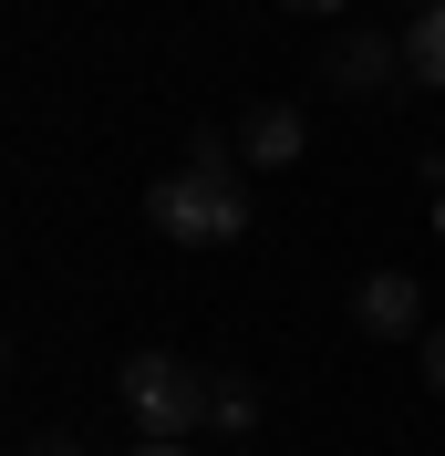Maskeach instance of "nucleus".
<instances>
[{
	"instance_id": "4",
	"label": "nucleus",
	"mask_w": 445,
	"mask_h": 456,
	"mask_svg": "<svg viewBox=\"0 0 445 456\" xmlns=\"http://www.w3.org/2000/svg\"><path fill=\"white\" fill-rule=\"evenodd\" d=\"M239 145H249V167H301V145H311V114H301V104H249Z\"/></svg>"
},
{
	"instance_id": "3",
	"label": "nucleus",
	"mask_w": 445,
	"mask_h": 456,
	"mask_svg": "<svg viewBox=\"0 0 445 456\" xmlns=\"http://www.w3.org/2000/svg\"><path fill=\"white\" fill-rule=\"evenodd\" d=\"M352 322L373 342H404V332H425V290L404 281V270H373V281L352 290Z\"/></svg>"
},
{
	"instance_id": "6",
	"label": "nucleus",
	"mask_w": 445,
	"mask_h": 456,
	"mask_svg": "<svg viewBox=\"0 0 445 456\" xmlns=\"http://www.w3.org/2000/svg\"><path fill=\"white\" fill-rule=\"evenodd\" d=\"M404 73H415L425 94H445V0L415 11V31H404Z\"/></svg>"
},
{
	"instance_id": "2",
	"label": "nucleus",
	"mask_w": 445,
	"mask_h": 456,
	"mask_svg": "<svg viewBox=\"0 0 445 456\" xmlns=\"http://www.w3.org/2000/svg\"><path fill=\"white\" fill-rule=\"evenodd\" d=\"M145 218L166 228L176 249H228L239 228H249V198H239V176L228 167H176L145 187Z\"/></svg>"
},
{
	"instance_id": "10",
	"label": "nucleus",
	"mask_w": 445,
	"mask_h": 456,
	"mask_svg": "<svg viewBox=\"0 0 445 456\" xmlns=\"http://www.w3.org/2000/svg\"><path fill=\"white\" fill-rule=\"evenodd\" d=\"M279 11H311V21H332V11H342V0H279Z\"/></svg>"
},
{
	"instance_id": "7",
	"label": "nucleus",
	"mask_w": 445,
	"mask_h": 456,
	"mask_svg": "<svg viewBox=\"0 0 445 456\" xmlns=\"http://www.w3.org/2000/svg\"><path fill=\"white\" fill-rule=\"evenodd\" d=\"M207 426H218V436H249V426H259V384H239V373H228L218 404H207Z\"/></svg>"
},
{
	"instance_id": "12",
	"label": "nucleus",
	"mask_w": 445,
	"mask_h": 456,
	"mask_svg": "<svg viewBox=\"0 0 445 456\" xmlns=\"http://www.w3.org/2000/svg\"><path fill=\"white\" fill-rule=\"evenodd\" d=\"M435 239H445V198H435Z\"/></svg>"
},
{
	"instance_id": "11",
	"label": "nucleus",
	"mask_w": 445,
	"mask_h": 456,
	"mask_svg": "<svg viewBox=\"0 0 445 456\" xmlns=\"http://www.w3.org/2000/svg\"><path fill=\"white\" fill-rule=\"evenodd\" d=\"M135 456H197V446H135Z\"/></svg>"
},
{
	"instance_id": "9",
	"label": "nucleus",
	"mask_w": 445,
	"mask_h": 456,
	"mask_svg": "<svg viewBox=\"0 0 445 456\" xmlns=\"http://www.w3.org/2000/svg\"><path fill=\"white\" fill-rule=\"evenodd\" d=\"M425 384L445 395V332H425Z\"/></svg>"
},
{
	"instance_id": "8",
	"label": "nucleus",
	"mask_w": 445,
	"mask_h": 456,
	"mask_svg": "<svg viewBox=\"0 0 445 456\" xmlns=\"http://www.w3.org/2000/svg\"><path fill=\"white\" fill-rule=\"evenodd\" d=\"M21 456H84V436H31Z\"/></svg>"
},
{
	"instance_id": "1",
	"label": "nucleus",
	"mask_w": 445,
	"mask_h": 456,
	"mask_svg": "<svg viewBox=\"0 0 445 456\" xmlns=\"http://www.w3.org/2000/svg\"><path fill=\"white\" fill-rule=\"evenodd\" d=\"M114 384H125V415H135L145 446H187V436L207 426V404H218V384H207L187 353H135Z\"/></svg>"
},
{
	"instance_id": "13",
	"label": "nucleus",
	"mask_w": 445,
	"mask_h": 456,
	"mask_svg": "<svg viewBox=\"0 0 445 456\" xmlns=\"http://www.w3.org/2000/svg\"><path fill=\"white\" fill-rule=\"evenodd\" d=\"M415 11H435V0H415Z\"/></svg>"
},
{
	"instance_id": "5",
	"label": "nucleus",
	"mask_w": 445,
	"mask_h": 456,
	"mask_svg": "<svg viewBox=\"0 0 445 456\" xmlns=\"http://www.w3.org/2000/svg\"><path fill=\"white\" fill-rule=\"evenodd\" d=\"M393 84V31H352L332 42V94H384Z\"/></svg>"
}]
</instances>
